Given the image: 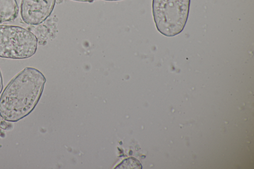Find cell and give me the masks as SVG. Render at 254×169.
I'll list each match as a JSON object with an SVG mask.
<instances>
[{"label":"cell","instance_id":"4","mask_svg":"<svg viewBox=\"0 0 254 169\" xmlns=\"http://www.w3.org/2000/svg\"><path fill=\"white\" fill-rule=\"evenodd\" d=\"M56 0H22L20 14L23 21L31 25L45 21L51 14Z\"/></svg>","mask_w":254,"mask_h":169},{"label":"cell","instance_id":"7","mask_svg":"<svg viewBox=\"0 0 254 169\" xmlns=\"http://www.w3.org/2000/svg\"><path fill=\"white\" fill-rule=\"evenodd\" d=\"M74 1H82V2H92L95 0H72Z\"/></svg>","mask_w":254,"mask_h":169},{"label":"cell","instance_id":"2","mask_svg":"<svg viewBox=\"0 0 254 169\" xmlns=\"http://www.w3.org/2000/svg\"><path fill=\"white\" fill-rule=\"evenodd\" d=\"M190 0H152V14L156 27L162 35L173 37L186 24Z\"/></svg>","mask_w":254,"mask_h":169},{"label":"cell","instance_id":"3","mask_svg":"<svg viewBox=\"0 0 254 169\" xmlns=\"http://www.w3.org/2000/svg\"><path fill=\"white\" fill-rule=\"evenodd\" d=\"M38 40L29 30L18 26L0 25V57L25 59L33 56Z\"/></svg>","mask_w":254,"mask_h":169},{"label":"cell","instance_id":"5","mask_svg":"<svg viewBox=\"0 0 254 169\" xmlns=\"http://www.w3.org/2000/svg\"><path fill=\"white\" fill-rule=\"evenodd\" d=\"M18 7L16 0H0V22L14 20L17 16Z\"/></svg>","mask_w":254,"mask_h":169},{"label":"cell","instance_id":"6","mask_svg":"<svg viewBox=\"0 0 254 169\" xmlns=\"http://www.w3.org/2000/svg\"><path fill=\"white\" fill-rule=\"evenodd\" d=\"M2 89H3L2 78L1 72L0 70V94L1 92Z\"/></svg>","mask_w":254,"mask_h":169},{"label":"cell","instance_id":"1","mask_svg":"<svg viewBox=\"0 0 254 169\" xmlns=\"http://www.w3.org/2000/svg\"><path fill=\"white\" fill-rule=\"evenodd\" d=\"M46 78L38 69L27 67L7 85L0 97V116L16 122L29 115L37 105Z\"/></svg>","mask_w":254,"mask_h":169},{"label":"cell","instance_id":"8","mask_svg":"<svg viewBox=\"0 0 254 169\" xmlns=\"http://www.w3.org/2000/svg\"><path fill=\"white\" fill-rule=\"evenodd\" d=\"M106 0V1H119V0Z\"/></svg>","mask_w":254,"mask_h":169}]
</instances>
